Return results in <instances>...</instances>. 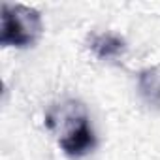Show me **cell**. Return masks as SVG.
Returning a JSON list of instances; mask_svg holds the SVG:
<instances>
[{
    "mask_svg": "<svg viewBox=\"0 0 160 160\" xmlns=\"http://www.w3.org/2000/svg\"><path fill=\"white\" fill-rule=\"evenodd\" d=\"M91 49L94 51V55L98 58H119L124 49H126V43L121 36L117 34H111V32H102V34H94L91 38Z\"/></svg>",
    "mask_w": 160,
    "mask_h": 160,
    "instance_id": "obj_3",
    "label": "cell"
},
{
    "mask_svg": "<svg viewBox=\"0 0 160 160\" xmlns=\"http://www.w3.org/2000/svg\"><path fill=\"white\" fill-rule=\"evenodd\" d=\"M0 43L4 47H30L43 30L42 15L23 4H2Z\"/></svg>",
    "mask_w": 160,
    "mask_h": 160,
    "instance_id": "obj_1",
    "label": "cell"
},
{
    "mask_svg": "<svg viewBox=\"0 0 160 160\" xmlns=\"http://www.w3.org/2000/svg\"><path fill=\"white\" fill-rule=\"evenodd\" d=\"M139 91L151 106L160 108V75L156 70H145L139 73Z\"/></svg>",
    "mask_w": 160,
    "mask_h": 160,
    "instance_id": "obj_4",
    "label": "cell"
},
{
    "mask_svg": "<svg viewBox=\"0 0 160 160\" xmlns=\"http://www.w3.org/2000/svg\"><path fill=\"white\" fill-rule=\"evenodd\" d=\"M60 119L64 121V132L58 138L62 152L75 160L92 152V149L96 147V136L81 104L72 102L70 106H66V111L60 115Z\"/></svg>",
    "mask_w": 160,
    "mask_h": 160,
    "instance_id": "obj_2",
    "label": "cell"
}]
</instances>
